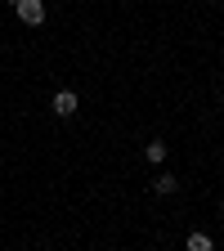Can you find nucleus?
Listing matches in <instances>:
<instances>
[{
  "label": "nucleus",
  "instance_id": "1",
  "mask_svg": "<svg viewBox=\"0 0 224 251\" xmlns=\"http://www.w3.org/2000/svg\"><path fill=\"white\" fill-rule=\"evenodd\" d=\"M14 5V14L27 23V27H41L45 23V0H9Z\"/></svg>",
  "mask_w": 224,
  "mask_h": 251
},
{
  "label": "nucleus",
  "instance_id": "2",
  "mask_svg": "<svg viewBox=\"0 0 224 251\" xmlns=\"http://www.w3.org/2000/svg\"><path fill=\"white\" fill-rule=\"evenodd\" d=\"M50 108H54V117H72L81 108V99H76V90H58L54 99H50Z\"/></svg>",
  "mask_w": 224,
  "mask_h": 251
},
{
  "label": "nucleus",
  "instance_id": "3",
  "mask_svg": "<svg viewBox=\"0 0 224 251\" xmlns=\"http://www.w3.org/2000/svg\"><path fill=\"white\" fill-rule=\"evenodd\" d=\"M184 251H215V238L202 233V229H193V233H188V242H184Z\"/></svg>",
  "mask_w": 224,
  "mask_h": 251
},
{
  "label": "nucleus",
  "instance_id": "4",
  "mask_svg": "<svg viewBox=\"0 0 224 251\" xmlns=\"http://www.w3.org/2000/svg\"><path fill=\"white\" fill-rule=\"evenodd\" d=\"M175 188H179V179H175V175H157V179H152V193H157V198H171Z\"/></svg>",
  "mask_w": 224,
  "mask_h": 251
},
{
  "label": "nucleus",
  "instance_id": "5",
  "mask_svg": "<svg viewBox=\"0 0 224 251\" xmlns=\"http://www.w3.org/2000/svg\"><path fill=\"white\" fill-rule=\"evenodd\" d=\"M148 162H166V139H148Z\"/></svg>",
  "mask_w": 224,
  "mask_h": 251
},
{
  "label": "nucleus",
  "instance_id": "6",
  "mask_svg": "<svg viewBox=\"0 0 224 251\" xmlns=\"http://www.w3.org/2000/svg\"><path fill=\"white\" fill-rule=\"evenodd\" d=\"M220 215H224V202H220Z\"/></svg>",
  "mask_w": 224,
  "mask_h": 251
}]
</instances>
